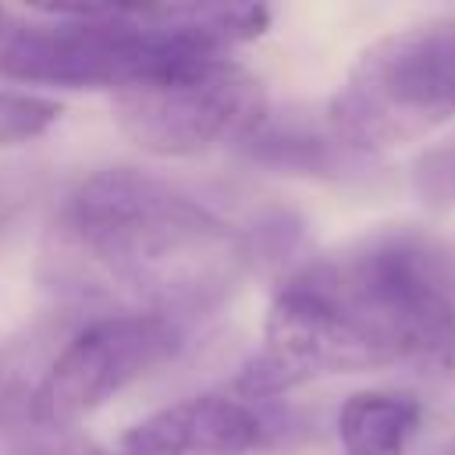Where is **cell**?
<instances>
[{"label":"cell","instance_id":"6da1fadb","mask_svg":"<svg viewBox=\"0 0 455 455\" xmlns=\"http://www.w3.org/2000/svg\"><path fill=\"white\" fill-rule=\"evenodd\" d=\"M64 249L107 295L142 313H199L224 302L252 263V242L196 196L110 167L82 178L57 213Z\"/></svg>","mask_w":455,"mask_h":455},{"label":"cell","instance_id":"7a4b0ae2","mask_svg":"<svg viewBox=\"0 0 455 455\" xmlns=\"http://www.w3.org/2000/svg\"><path fill=\"white\" fill-rule=\"evenodd\" d=\"M391 359L455 377V249L419 231H380L299 267Z\"/></svg>","mask_w":455,"mask_h":455},{"label":"cell","instance_id":"3957f363","mask_svg":"<svg viewBox=\"0 0 455 455\" xmlns=\"http://www.w3.org/2000/svg\"><path fill=\"white\" fill-rule=\"evenodd\" d=\"M181 57L213 53L188 39L174 4L0 14V78L25 85L117 92Z\"/></svg>","mask_w":455,"mask_h":455},{"label":"cell","instance_id":"277c9868","mask_svg":"<svg viewBox=\"0 0 455 455\" xmlns=\"http://www.w3.org/2000/svg\"><path fill=\"white\" fill-rule=\"evenodd\" d=\"M455 117V18L384 32L345 71L327 103V132L355 156L434 135Z\"/></svg>","mask_w":455,"mask_h":455},{"label":"cell","instance_id":"5b68a950","mask_svg":"<svg viewBox=\"0 0 455 455\" xmlns=\"http://www.w3.org/2000/svg\"><path fill=\"white\" fill-rule=\"evenodd\" d=\"M263 117V82L228 57H181L114 92L121 135L153 156H199L245 142Z\"/></svg>","mask_w":455,"mask_h":455},{"label":"cell","instance_id":"8992f818","mask_svg":"<svg viewBox=\"0 0 455 455\" xmlns=\"http://www.w3.org/2000/svg\"><path fill=\"white\" fill-rule=\"evenodd\" d=\"M185 348V331L160 313H110L85 323L50 363L28 395V416L39 427H71L114 395L149 377Z\"/></svg>","mask_w":455,"mask_h":455},{"label":"cell","instance_id":"52a82bcc","mask_svg":"<svg viewBox=\"0 0 455 455\" xmlns=\"http://www.w3.org/2000/svg\"><path fill=\"white\" fill-rule=\"evenodd\" d=\"M384 348L302 270L288 274L263 320V348L249 359L238 387L249 398L291 391L316 377L384 370Z\"/></svg>","mask_w":455,"mask_h":455},{"label":"cell","instance_id":"ba28073f","mask_svg":"<svg viewBox=\"0 0 455 455\" xmlns=\"http://www.w3.org/2000/svg\"><path fill=\"white\" fill-rule=\"evenodd\" d=\"M263 419L238 398L192 395L132 423L114 455H249L263 444Z\"/></svg>","mask_w":455,"mask_h":455},{"label":"cell","instance_id":"9c48e42d","mask_svg":"<svg viewBox=\"0 0 455 455\" xmlns=\"http://www.w3.org/2000/svg\"><path fill=\"white\" fill-rule=\"evenodd\" d=\"M423 405L405 391H355L338 409V441L345 455H405L419 430Z\"/></svg>","mask_w":455,"mask_h":455},{"label":"cell","instance_id":"30bf717a","mask_svg":"<svg viewBox=\"0 0 455 455\" xmlns=\"http://www.w3.org/2000/svg\"><path fill=\"white\" fill-rule=\"evenodd\" d=\"M252 146V156L277 164V167H291V171H309V174H334L338 164L348 153L323 124V132L316 128H277L270 124V117H263V124L245 139Z\"/></svg>","mask_w":455,"mask_h":455},{"label":"cell","instance_id":"8fae6325","mask_svg":"<svg viewBox=\"0 0 455 455\" xmlns=\"http://www.w3.org/2000/svg\"><path fill=\"white\" fill-rule=\"evenodd\" d=\"M57 117H60L57 100L0 89V149L4 146H21V142L43 135L50 124H57Z\"/></svg>","mask_w":455,"mask_h":455},{"label":"cell","instance_id":"7c38bea8","mask_svg":"<svg viewBox=\"0 0 455 455\" xmlns=\"http://www.w3.org/2000/svg\"><path fill=\"white\" fill-rule=\"evenodd\" d=\"M412 192L430 210H451L455 206V139L427 146L412 160Z\"/></svg>","mask_w":455,"mask_h":455},{"label":"cell","instance_id":"4fadbf2b","mask_svg":"<svg viewBox=\"0 0 455 455\" xmlns=\"http://www.w3.org/2000/svg\"><path fill=\"white\" fill-rule=\"evenodd\" d=\"M43 455H110V451H103V448L92 444V441H64V444H57V448L43 451Z\"/></svg>","mask_w":455,"mask_h":455},{"label":"cell","instance_id":"5bb4252c","mask_svg":"<svg viewBox=\"0 0 455 455\" xmlns=\"http://www.w3.org/2000/svg\"><path fill=\"white\" fill-rule=\"evenodd\" d=\"M441 455H455V437H451V441H448V448H444V451H441Z\"/></svg>","mask_w":455,"mask_h":455},{"label":"cell","instance_id":"9a60e30c","mask_svg":"<svg viewBox=\"0 0 455 455\" xmlns=\"http://www.w3.org/2000/svg\"><path fill=\"white\" fill-rule=\"evenodd\" d=\"M0 14H4V11H0Z\"/></svg>","mask_w":455,"mask_h":455}]
</instances>
